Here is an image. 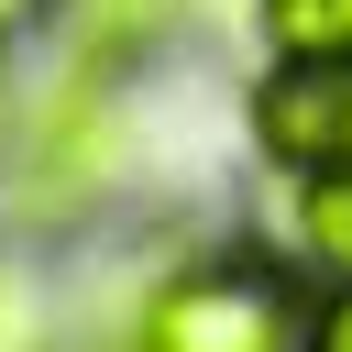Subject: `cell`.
Returning <instances> with one entry per match:
<instances>
[{"label":"cell","instance_id":"6da1fadb","mask_svg":"<svg viewBox=\"0 0 352 352\" xmlns=\"http://www.w3.org/2000/svg\"><path fill=\"white\" fill-rule=\"evenodd\" d=\"M297 297L264 264H187L143 308V352H297Z\"/></svg>","mask_w":352,"mask_h":352},{"label":"cell","instance_id":"7a4b0ae2","mask_svg":"<svg viewBox=\"0 0 352 352\" xmlns=\"http://www.w3.org/2000/svg\"><path fill=\"white\" fill-rule=\"evenodd\" d=\"M110 165H121V110H110V88L77 66V77H55V88L33 99L22 143H11V187H22V209H77V198H99Z\"/></svg>","mask_w":352,"mask_h":352},{"label":"cell","instance_id":"3957f363","mask_svg":"<svg viewBox=\"0 0 352 352\" xmlns=\"http://www.w3.org/2000/svg\"><path fill=\"white\" fill-rule=\"evenodd\" d=\"M253 143L297 176H341L352 165V55H275V77L253 88Z\"/></svg>","mask_w":352,"mask_h":352},{"label":"cell","instance_id":"277c9868","mask_svg":"<svg viewBox=\"0 0 352 352\" xmlns=\"http://www.w3.org/2000/svg\"><path fill=\"white\" fill-rule=\"evenodd\" d=\"M297 242H308V264H319L330 286H352V165H341V176H308V198H297Z\"/></svg>","mask_w":352,"mask_h":352},{"label":"cell","instance_id":"5b68a950","mask_svg":"<svg viewBox=\"0 0 352 352\" xmlns=\"http://www.w3.org/2000/svg\"><path fill=\"white\" fill-rule=\"evenodd\" d=\"M275 55H352V0H264Z\"/></svg>","mask_w":352,"mask_h":352},{"label":"cell","instance_id":"8992f818","mask_svg":"<svg viewBox=\"0 0 352 352\" xmlns=\"http://www.w3.org/2000/svg\"><path fill=\"white\" fill-rule=\"evenodd\" d=\"M176 11H187V0H77V33H88V55H132V44H154Z\"/></svg>","mask_w":352,"mask_h":352},{"label":"cell","instance_id":"52a82bcc","mask_svg":"<svg viewBox=\"0 0 352 352\" xmlns=\"http://www.w3.org/2000/svg\"><path fill=\"white\" fill-rule=\"evenodd\" d=\"M297 352H352V286H330V297L308 308V330H297Z\"/></svg>","mask_w":352,"mask_h":352},{"label":"cell","instance_id":"ba28073f","mask_svg":"<svg viewBox=\"0 0 352 352\" xmlns=\"http://www.w3.org/2000/svg\"><path fill=\"white\" fill-rule=\"evenodd\" d=\"M0 352H22V308H11V286H0Z\"/></svg>","mask_w":352,"mask_h":352},{"label":"cell","instance_id":"9c48e42d","mask_svg":"<svg viewBox=\"0 0 352 352\" xmlns=\"http://www.w3.org/2000/svg\"><path fill=\"white\" fill-rule=\"evenodd\" d=\"M22 22H33V0H0V44H11V33H22Z\"/></svg>","mask_w":352,"mask_h":352}]
</instances>
